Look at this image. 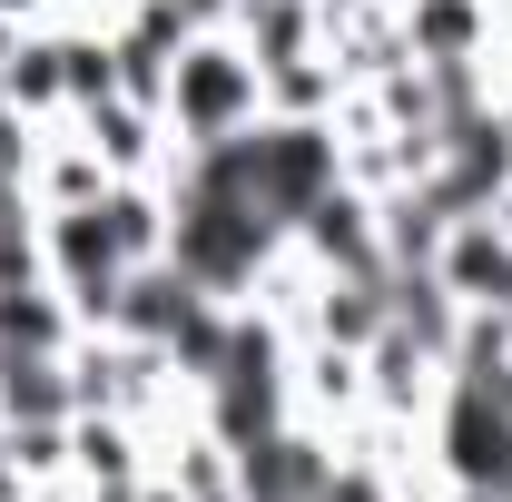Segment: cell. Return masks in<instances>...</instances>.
<instances>
[{
	"instance_id": "cell-4",
	"label": "cell",
	"mask_w": 512,
	"mask_h": 502,
	"mask_svg": "<svg viewBox=\"0 0 512 502\" xmlns=\"http://www.w3.org/2000/svg\"><path fill=\"white\" fill-rule=\"evenodd\" d=\"M0 434H10V414H0Z\"/></svg>"
},
{
	"instance_id": "cell-3",
	"label": "cell",
	"mask_w": 512,
	"mask_h": 502,
	"mask_svg": "<svg viewBox=\"0 0 512 502\" xmlns=\"http://www.w3.org/2000/svg\"><path fill=\"white\" fill-rule=\"evenodd\" d=\"M0 414L10 424H79L69 355H0Z\"/></svg>"
},
{
	"instance_id": "cell-1",
	"label": "cell",
	"mask_w": 512,
	"mask_h": 502,
	"mask_svg": "<svg viewBox=\"0 0 512 502\" xmlns=\"http://www.w3.org/2000/svg\"><path fill=\"white\" fill-rule=\"evenodd\" d=\"M158 119H168V148H217V138L256 128L266 119V69H256V50L227 40V30L178 40L168 89H158Z\"/></svg>"
},
{
	"instance_id": "cell-2",
	"label": "cell",
	"mask_w": 512,
	"mask_h": 502,
	"mask_svg": "<svg viewBox=\"0 0 512 502\" xmlns=\"http://www.w3.org/2000/svg\"><path fill=\"white\" fill-rule=\"evenodd\" d=\"M434 276L463 315H512V227L483 207V217H453L444 247H434Z\"/></svg>"
}]
</instances>
